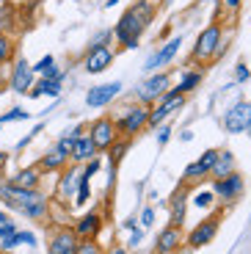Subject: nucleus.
<instances>
[{"label": "nucleus", "mask_w": 251, "mask_h": 254, "mask_svg": "<svg viewBox=\"0 0 251 254\" xmlns=\"http://www.w3.org/2000/svg\"><path fill=\"white\" fill-rule=\"evenodd\" d=\"M152 17H155V8H152V3H146V0L130 6L122 14L119 22H116V28H113V39H116L125 50H135L138 42H141V33L149 28Z\"/></svg>", "instance_id": "nucleus-2"}, {"label": "nucleus", "mask_w": 251, "mask_h": 254, "mask_svg": "<svg viewBox=\"0 0 251 254\" xmlns=\"http://www.w3.org/2000/svg\"><path fill=\"white\" fill-rule=\"evenodd\" d=\"M235 172V155L229 152V149H218V155H215V163L213 169H210V177H226V174Z\"/></svg>", "instance_id": "nucleus-24"}, {"label": "nucleus", "mask_w": 251, "mask_h": 254, "mask_svg": "<svg viewBox=\"0 0 251 254\" xmlns=\"http://www.w3.org/2000/svg\"><path fill=\"white\" fill-rule=\"evenodd\" d=\"M72 144H75V138H72L69 133H66V135H61V138L56 141V152H61V155H66V158H69V152H72Z\"/></svg>", "instance_id": "nucleus-34"}, {"label": "nucleus", "mask_w": 251, "mask_h": 254, "mask_svg": "<svg viewBox=\"0 0 251 254\" xmlns=\"http://www.w3.org/2000/svg\"><path fill=\"white\" fill-rule=\"evenodd\" d=\"M185 199H188L185 190H177L174 196H171V202H169V207H171L169 224L171 227H182V224H185Z\"/></svg>", "instance_id": "nucleus-25"}, {"label": "nucleus", "mask_w": 251, "mask_h": 254, "mask_svg": "<svg viewBox=\"0 0 251 254\" xmlns=\"http://www.w3.org/2000/svg\"><path fill=\"white\" fill-rule=\"evenodd\" d=\"M8 183L17 185V188H31V190H39V183H42V172H39L36 166H25V169H19L14 177H8Z\"/></svg>", "instance_id": "nucleus-22"}, {"label": "nucleus", "mask_w": 251, "mask_h": 254, "mask_svg": "<svg viewBox=\"0 0 251 254\" xmlns=\"http://www.w3.org/2000/svg\"><path fill=\"white\" fill-rule=\"evenodd\" d=\"M215 235H218V216H210L190 229L185 243H188L190 249H201V246H207V243H213Z\"/></svg>", "instance_id": "nucleus-14"}, {"label": "nucleus", "mask_w": 251, "mask_h": 254, "mask_svg": "<svg viewBox=\"0 0 251 254\" xmlns=\"http://www.w3.org/2000/svg\"><path fill=\"white\" fill-rule=\"evenodd\" d=\"M224 130L229 135H240L251 130V102L249 100H238L224 114Z\"/></svg>", "instance_id": "nucleus-7"}, {"label": "nucleus", "mask_w": 251, "mask_h": 254, "mask_svg": "<svg viewBox=\"0 0 251 254\" xmlns=\"http://www.w3.org/2000/svg\"><path fill=\"white\" fill-rule=\"evenodd\" d=\"M69 158L75 160V163H88L91 158H97V146H94V141H91V135H88V133L77 135L75 144H72Z\"/></svg>", "instance_id": "nucleus-20"}, {"label": "nucleus", "mask_w": 251, "mask_h": 254, "mask_svg": "<svg viewBox=\"0 0 251 254\" xmlns=\"http://www.w3.org/2000/svg\"><path fill=\"white\" fill-rule=\"evenodd\" d=\"M215 155H218V149H207L201 158H196L193 163H188L185 166V172H182V180H185V183L204 180L210 174V169H213V163H215Z\"/></svg>", "instance_id": "nucleus-15"}, {"label": "nucleus", "mask_w": 251, "mask_h": 254, "mask_svg": "<svg viewBox=\"0 0 251 254\" xmlns=\"http://www.w3.org/2000/svg\"><path fill=\"white\" fill-rule=\"evenodd\" d=\"M111 42H113V31H100V33H97L94 39H91V45H88V47H100V45H111Z\"/></svg>", "instance_id": "nucleus-36"}, {"label": "nucleus", "mask_w": 251, "mask_h": 254, "mask_svg": "<svg viewBox=\"0 0 251 254\" xmlns=\"http://www.w3.org/2000/svg\"><path fill=\"white\" fill-rule=\"evenodd\" d=\"M33 83H36V72H33L31 61L28 58H14L11 64V75H8V89L17 91V94H28L33 89Z\"/></svg>", "instance_id": "nucleus-8"}, {"label": "nucleus", "mask_w": 251, "mask_h": 254, "mask_svg": "<svg viewBox=\"0 0 251 254\" xmlns=\"http://www.w3.org/2000/svg\"><path fill=\"white\" fill-rule=\"evenodd\" d=\"M180 138H182V141H193V130H182Z\"/></svg>", "instance_id": "nucleus-44"}, {"label": "nucleus", "mask_w": 251, "mask_h": 254, "mask_svg": "<svg viewBox=\"0 0 251 254\" xmlns=\"http://www.w3.org/2000/svg\"><path fill=\"white\" fill-rule=\"evenodd\" d=\"M113 125H116L119 138L132 141L141 130H144V127H149V108L141 105V102H132V105L122 108L119 116H113Z\"/></svg>", "instance_id": "nucleus-3"}, {"label": "nucleus", "mask_w": 251, "mask_h": 254, "mask_svg": "<svg viewBox=\"0 0 251 254\" xmlns=\"http://www.w3.org/2000/svg\"><path fill=\"white\" fill-rule=\"evenodd\" d=\"M0 199L8 204L11 210L22 213L31 221H44L50 216V199L44 196L42 190H31V188H17L6 180L0 183Z\"/></svg>", "instance_id": "nucleus-1"}, {"label": "nucleus", "mask_w": 251, "mask_h": 254, "mask_svg": "<svg viewBox=\"0 0 251 254\" xmlns=\"http://www.w3.org/2000/svg\"><path fill=\"white\" fill-rule=\"evenodd\" d=\"M141 241H144V229L135 227V229H132V235H130V241H127V246H130V249H138Z\"/></svg>", "instance_id": "nucleus-41"}, {"label": "nucleus", "mask_w": 251, "mask_h": 254, "mask_svg": "<svg viewBox=\"0 0 251 254\" xmlns=\"http://www.w3.org/2000/svg\"><path fill=\"white\" fill-rule=\"evenodd\" d=\"M0 254H3V252H0Z\"/></svg>", "instance_id": "nucleus-48"}, {"label": "nucleus", "mask_w": 251, "mask_h": 254, "mask_svg": "<svg viewBox=\"0 0 251 254\" xmlns=\"http://www.w3.org/2000/svg\"><path fill=\"white\" fill-rule=\"evenodd\" d=\"M116 3H119V0H105V8H113Z\"/></svg>", "instance_id": "nucleus-46"}, {"label": "nucleus", "mask_w": 251, "mask_h": 254, "mask_svg": "<svg viewBox=\"0 0 251 254\" xmlns=\"http://www.w3.org/2000/svg\"><path fill=\"white\" fill-rule=\"evenodd\" d=\"M141 227H144V229L155 227V210H152V207H144V213H141Z\"/></svg>", "instance_id": "nucleus-38"}, {"label": "nucleus", "mask_w": 251, "mask_h": 254, "mask_svg": "<svg viewBox=\"0 0 251 254\" xmlns=\"http://www.w3.org/2000/svg\"><path fill=\"white\" fill-rule=\"evenodd\" d=\"M182 105H185V94H180V91L171 86V89L166 91V94L155 102V105H149V127L166 125V122H169L171 116L182 108Z\"/></svg>", "instance_id": "nucleus-6"}, {"label": "nucleus", "mask_w": 251, "mask_h": 254, "mask_svg": "<svg viewBox=\"0 0 251 254\" xmlns=\"http://www.w3.org/2000/svg\"><path fill=\"white\" fill-rule=\"evenodd\" d=\"M180 47H182V36H174V39H169V42H163V45H160V47H157V50L149 56V58H146L144 69L149 72V75H152V72H160L163 66H169V64L177 58Z\"/></svg>", "instance_id": "nucleus-10"}, {"label": "nucleus", "mask_w": 251, "mask_h": 254, "mask_svg": "<svg viewBox=\"0 0 251 254\" xmlns=\"http://www.w3.org/2000/svg\"><path fill=\"white\" fill-rule=\"evenodd\" d=\"M251 80V69L246 66V61H240L235 66V83H249Z\"/></svg>", "instance_id": "nucleus-35"}, {"label": "nucleus", "mask_w": 251, "mask_h": 254, "mask_svg": "<svg viewBox=\"0 0 251 254\" xmlns=\"http://www.w3.org/2000/svg\"><path fill=\"white\" fill-rule=\"evenodd\" d=\"M66 166H69V158L53 149V152H44L42 158H39L36 169L39 172H61V169H66Z\"/></svg>", "instance_id": "nucleus-26"}, {"label": "nucleus", "mask_w": 251, "mask_h": 254, "mask_svg": "<svg viewBox=\"0 0 251 254\" xmlns=\"http://www.w3.org/2000/svg\"><path fill=\"white\" fill-rule=\"evenodd\" d=\"M100 229H102V216L100 213H86V216H80L75 221L72 232L77 235V241H86V238H97Z\"/></svg>", "instance_id": "nucleus-19"}, {"label": "nucleus", "mask_w": 251, "mask_h": 254, "mask_svg": "<svg viewBox=\"0 0 251 254\" xmlns=\"http://www.w3.org/2000/svg\"><path fill=\"white\" fill-rule=\"evenodd\" d=\"M75 252H77V235L69 227H58L50 238L47 254H75Z\"/></svg>", "instance_id": "nucleus-16"}, {"label": "nucleus", "mask_w": 251, "mask_h": 254, "mask_svg": "<svg viewBox=\"0 0 251 254\" xmlns=\"http://www.w3.org/2000/svg\"><path fill=\"white\" fill-rule=\"evenodd\" d=\"M14 232H17V224H14V221H3V224H0V241L11 238Z\"/></svg>", "instance_id": "nucleus-39"}, {"label": "nucleus", "mask_w": 251, "mask_h": 254, "mask_svg": "<svg viewBox=\"0 0 251 254\" xmlns=\"http://www.w3.org/2000/svg\"><path fill=\"white\" fill-rule=\"evenodd\" d=\"M25 119H31V114H28V111L11 108V111H6V114H0V127H3V125H11V122H25Z\"/></svg>", "instance_id": "nucleus-29"}, {"label": "nucleus", "mask_w": 251, "mask_h": 254, "mask_svg": "<svg viewBox=\"0 0 251 254\" xmlns=\"http://www.w3.org/2000/svg\"><path fill=\"white\" fill-rule=\"evenodd\" d=\"M169 89H171V75H169V72H166V69L152 72L138 89H135V102H141V105L149 108V105H155V102L160 100Z\"/></svg>", "instance_id": "nucleus-5"}, {"label": "nucleus", "mask_w": 251, "mask_h": 254, "mask_svg": "<svg viewBox=\"0 0 251 254\" xmlns=\"http://www.w3.org/2000/svg\"><path fill=\"white\" fill-rule=\"evenodd\" d=\"M243 188H246V180H243V174H238V172L226 174V177H218L213 183V193L221 202H235V199L243 193Z\"/></svg>", "instance_id": "nucleus-13"}, {"label": "nucleus", "mask_w": 251, "mask_h": 254, "mask_svg": "<svg viewBox=\"0 0 251 254\" xmlns=\"http://www.w3.org/2000/svg\"><path fill=\"white\" fill-rule=\"evenodd\" d=\"M221 6H224L226 11H232V14H235L240 6H243V0H221Z\"/></svg>", "instance_id": "nucleus-42"}, {"label": "nucleus", "mask_w": 251, "mask_h": 254, "mask_svg": "<svg viewBox=\"0 0 251 254\" xmlns=\"http://www.w3.org/2000/svg\"><path fill=\"white\" fill-rule=\"evenodd\" d=\"M221 42H224V25H221V22H210V25L201 28V33L196 36V45H193V53H190V61L210 64Z\"/></svg>", "instance_id": "nucleus-4"}, {"label": "nucleus", "mask_w": 251, "mask_h": 254, "mask_svg": "<svg viewBox=\"0 0 251 254\" xmlns=\"http://www.w3.org/2000/svg\"><path fill=\"white\" fill-rule=\"evenodd\" d=\"M75 254H105V249H102L94 238H86V241H77V252Z\"/></svg>", "instance_id": "nucleus-30"}, {"label": "nucleus", "mask_w": 251, "mask_h": 254, "mask_svg": "<svg viewBox=\"0 0 251 254\" xmlns=\"http://www.w3.org/2000/svg\"><path fill=\"white\" fill-rule=\"evenodd\" d=\"M14 241H17V246H36V235L28 232V229H17L14 232Z\"/></svg>", "instance_id": "nucleus-31"}, {"label": "nucleus", "mask_w": 251, "mask_h": 254, "mask_svg": "<svg viewBox=\"0 0 251 254\" xmlns=\"http://www.w3.org/2000/svg\"><path fill=\"white\" fill-rule=\"evenodd\" d=\"M119 94H122V80L100 83V86H91V89L86 91V105L88 108H105V105H111Z\"/></svg>", "instance_id": "nucleus-12"}, {"label": "nucleus", "mask_w": 251, "mask_h": 254, "mask_svg": "<svg viewBox=\"0 0 251 254\" xmlns=\"http://www.w3.org/2000/svg\"><path fill=\"white\" fill-rule=\"evenodd\" d=\"M3 221H8V216L3 213V210H0V224H3Z\"/></svg>", "instance_id": "nucleus-47"}, {"label": "nucleus", "mask_w": 251, "mask_h": 254, "mask_svg": "<svg viewBox=\"0 0 251 254\" xmlns=\"http://www.w3.org/2000/svg\"><path fill=\"white\" fill-rule=\"evenodd\" d=\"M77 180H80V172H77L75 166H69V169H61V177H58V185H56V199H58L61 204H69V199L75 196Z\"/></svg>", "instance_id": "nucleus-17"}, {"label": "nucleus", "mask_w": 251, "mask_h": 254, "mask_svg": "<svg viewBox=\"0 0 251 254\" xmlns=\"http://www.w3.org/2000/svg\"><path fill=\"white\" fill-rule=\"evenodd\" d=\"M127 146H130V141H127V138H116V141H113V144H111V149H108V152H111V155H108V158H111V163H113V166H116V163H119L122 158H125Z\"/></svg>", "instance_id": "nucleus-28"}, {"label": "nucleus", "mask_w": 251, "mask_h": 254, "mask_svg": "<svg viewBox=\"0 0 251 254\" xmlns=\"http://www.w3.org/2000/svg\"><path fill=\"white\" fill-rule=\"evenodd\" d=\"M53 64H56V58H53L50 53H47V56H42L36 64H31V66H33V72H36V75H44V72H47V69L53 66Z\"/></svg>", "instance_id": "nucleus-33"}, {"label": "nucleus", "mask_w": 251, "mask_h": 254, "mask_svg": "<svg viewBox=\"0 0 251 254\" xmlns=\"http://www.w3.org/2000/svg\"><path fill=\"white\" fill-rule=\"evenodd\" d=\"M63 80H50V77H39L36 83H33V89L28 91V97L31 100H39V97H50V100H58L61 97V86Z\"/></svg>", "instance_id": "nucleus-21"}, {"label": "nucleus", "mask_w": 251, "mask_h": 254, "mask_svg": "<svg viewBox=\"0 0 251 254\" xmlns=\"http://www.w3.org/2000/svg\"><path fill=\"white\" fill-rule=\"evenodd\" d=\"M6 163H8V152H0V169H3Z\"/></svg>", "instance_id": "nucleus-45"}, {"label": "nucleus", "mask_w": 251, "mask_h": 254, "mask_svg": "<svg viewBox=\"0 0 251 254\" xmlns=\"http://www.w3.org/2000/svg\"><path fill=\"white\" fill-rule=\"evenodd\" d=\"M88 135H91V141H94L97 152H108L111 144L119 138L116 125H113V116H100V119H94L91 127H88Z\"/></svg>", "instance_id": "nucleus-9"}, {"label": "nucleus", "mask_w": 251, "mask_h": 254, "mask_svg": "<svg viewBox=\"0 0 251 254\" xmlns=\"http://www.w3.org/2000/svg\"><path fill=\"white\" fill-rule=\"evenodd\" d=\"M155 130H157V144L166 146V144H169V138H171V127L169 125H157Z\"/></svg>", "instance_id": "nucleus-37"}, {"label": "nucleus", "mask_w": 251, "mask_h": 254, "mask_svg": "<svg viewBox=\"0 0 251 254\" xmlns=\"http://www.w3.org/2000/svg\"><path fill=\"white\" fill-rule=\"evenodd\" d=\"M201 80H204V69H185V72L180 75V80H177L174 89L180 91V94L188 97L190 91H196V89L201 86Z\"/></svg>", "instance_id": "nucleus-23"}, {"label": "nucleus", "mask_w": 251, "mask_h": 254, "mask_svg": "<svg viewBox=\"0 0 251 254\" xmlns=\"http://www.w3.org/2000/svg\"><path fill=\"white\" fill-rule=\"evenodd\" d=\"M213 199H215L213 190H196V193H193V204H196V207H210Z\"/></svg>", "instance_id": "nucleus-32"}, {"label": "nucleus", "mask_w": 251, "mask_h": 254, "mask_svg": "<svg viewBox=\"0 0 251 254\" xmlns=\"http://www.w3.org/2000/svg\"><path fill=\"white\" fill-rule=\"evenodd\" d=\"M39 133H42V125H36V127H33V130H31V133H28V135H25V138H22V141H17V149H25V146H28V144H31V141H33V138H36V135H39Z\"/></svg>", "instance_id": "nucleus-40"}, {"label": "nucleus", "mask_w": 251, "mask_h": 254, "mask_svg": "<svg viewBox=\"0 0 251 254\" xmlns=\"http://www.w3.org/2000/svg\"><path fill=\"white\" fill-rule=\"evenodd\" d=\"M14 50H17L14 39L8 36V33L0 31V69H3L6 64H11V61H14Z\"/></svg>", "instance_id": "nucleus-27"}, {"label": "nucleus", "mask_w": 251, "mask_h": 254, "mask_svg": "<svg viewBox=\"0 0 251 254\" xmlns=\"http://www.w3.org/2000/svg\"><path fill=\"white\" fill-rule=\"evenodd\" d=\"M185 243V235H182V227H166L160 235H157V243H155V254H174L180 252V246Z\"/></svg>", "instance_id": "nucleus-18"}, {"label": "nucleus", "mask_w": 251, "mask_h": 254, "mask_svg": "<svg viewBox=\"0 0 251 254\" xmlns=\"http://www.w3.org/2000/svg\"><path fill=\"white\" fill-rule=\"evenodd\" d=\"M105 254H130V252H127L125 246H111V249H108Z\"/></svg>", "instance_id": "nucleus-43"}, {"label": "nucleus", "mask_w": 251, "mask_h": 254, "mask_svg": "<svg viewBox=\"0 0 251 254\" xmlns=\"http://www.w3.org/2000/svg\"><path fill=\"white\" fill-rule=\"evenodd\" d=\"M113 61H116V50H113L111 45L88 47L86 58H83V69H86L88 75H100V72H105Z\"/></svg>", "instance_id": "nucleus-11"}]
</instances>
